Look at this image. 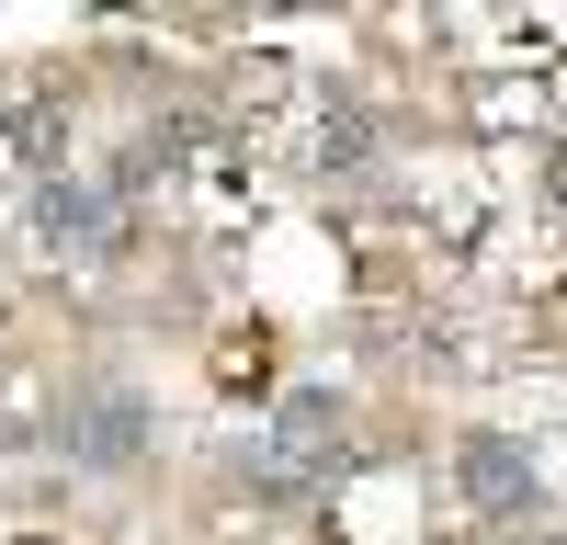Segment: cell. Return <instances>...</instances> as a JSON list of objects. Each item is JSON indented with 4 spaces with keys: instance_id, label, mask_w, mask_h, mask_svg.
Wrapping results in <instances>:
<instances>
[{
    "instance_id": "obj_1",
    "label": "cell",
    "mask_w": 567,
    "mask_h": 545,
    "mask_svg": "<svg viewBox=\"0 0 567 545\" xmlns=\"http://www.w3.org/2000/svg\"><path fill=\"white\" fill-rule=\"evenodd\" d=\"M352 466V432H341V398L329 387H296V398H272V421L250 432V489L261 500H307Z\"/></svg>"
},
{
    "instance_id": "obj_3",
    "label": "cell",
    "mask_w": 567,
    "mask_h": 545,
    "mask_svg": "<svg viewBox=\"0 0 567 545\" xmlns=\"http://www.w3.org/2000/svg\"><path fill=\"white\" fill-rule=\"evenodd\" d=\"M58 443L80 454V466H136V454H148V398H125V387L80 398L69 421H58Z\"/></svg>"
},
{
    "instance_id": "obj_2",
    "label": "cell",
    "mask_w": 567,
    "mask_h": 545,
    "mask_svg": "<svg viewBox=\"0 0 567 545\" xmlns=\"http://www.w3.org/2000/svg\"><path fill=\"white\" fill-rule=\"evenodd\" d=\"M454 477H465V500H477L488 523H523L534 500H545V477H534V454L511 443V432H465V443H454Z\"/></svg>"
},
{
    "instance_id": "obj_4",
    "label": "cell",
    "mask_w": 567,
    "mask_h": 545,
    "mask_svg": "<svg viewBox=\"0 0 567 545\" xmlns=\"http://www.w3.org/2000/svg\"><path fill=\"white\" fill-rule=\"evenodd\" d=\"M103 227H114L103 182H45V194H34V239L45 250H103Z\"/></svg>"
}]
</instances>
